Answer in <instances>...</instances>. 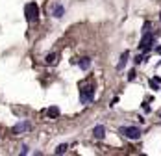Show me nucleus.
<instances>
[{
  "label": "nucleus",
  "instance_id": "nucleus-1",
  "mask_svg": "<svg viewBox=\"0 0 161 156\" xmlns=\"http://www.w3.org/2000/svg\"><path fill=\"white\" fill-rule=\"evenodd\" d=\"M24 13H26V21H28V22H35V21L39 19V8H37V4H35V2L26 4Z\"/></svg>",
  "mask_w": 161,
  "mask_h": 156
},
{
  "label": "nucleus",
  "instance_id": "nucleus-2",
  "mask_svg": "<svg viewBox=\"0 0 161 156\" xmlns=\"http://www.w3.org/2000/svg\"><path fill=\"white\" fill-rule=\"evenodd\" d=\"M93 99H94V87L93 85H85V87L80 89V102L82 104L93 102Z\"/></svg>",
  "mask_w": 161,
  "mask_h": 156
},
{
  "label": "nucleus",
  "instance_id": "nucleus-3",
  "mask_svg": "<svg viewBox=\"0 0 161 156\" xmlns=\"http://www.w3.org/2000/svg\"><path fill=\"white\" fill-rule=\"evenodd\" d=\"M119 132L128 139H139L141 138V128H137V127H122Z\"/></svg>",
  "mask_w": 161,
  "mask_h": 156
},
{
  "label": "nucleus",
  "instance_id": "nucleus-4",
  "mask_svg": "<svg viewBox=\"0 0 161 156\" xmlns=\"http://www.w3.org/2000/svg\"><path fill=\"white\" fill-rule=\"evenodd\" d=\"M152 39H154V34L146 32V34L143 36V39H141V43H139V48L143 50V52H148V50H150V45H152Z\"/></svg>",
  "mask_w": 161,
  "mask_h": 156
},
{
  "label": "nucleus",
  "instance_id": "nucleus-5",
  "mask_svg": "<svg viewBox=\"0 0 161 156\" xmlns=\"http://www.w3.org/2000/svg\"><path fill=\"white\" fill-rule=\"evenodd\" d=\"M30 128H32V125H30L28 121H21V123H17V125L13 127L11 132H13L15 136H19V134H22V132H28Z\"/></svg>",
  "mask_w": 161,
  "mask_h": 156
},
{
  "label": "nucleus",
  "instance_id": "nucleus-6",
  "mask_svg": "<svg viewBox=\"0 0 161 156\" xmlns=\"http://www.w3.org/2000/svg\"><path fill=\"white\" fill-rule=\"evenodd\" d=\"M93 136L96 139H104V136H105V128L102 127V125H96L94 127V130H93Z\"/></svg>",
  "mask_w": 161,
  "mask_h": 156
},
{
  "label": "nucleus",
  "instance_id": "nucleus-7",
  "mask_svg": "<svg viewBox=\"0 0 161 156\" xmlns=\"http://www.w3.org/2000/svg\"><path fill=\"white\" fill-rule=\"evenodd\" d=\"M78 65H80V69H82V71H87L89 67H91V58H82L78 62Z\"/></svg>",
  "mask_w": 161,
  "mask_h": 156
},
{
  "label": "nucleus",
  "instance_id": "nucleus-8",
  "mask_svg": "<svg viewBox=\"0 0 161 156\" xmlns=\"http://www.w3.org/2000/svg\"><path fill=\"white\" fill-rule=\"evenodd\" d=\"M128 58H130V52H128V50H124V52H122V56H120V62H119V65H117V69H119V71L124 67V65H126Z\"/></svg>",
  "mask_w": 161,
  "mask_h": 156
},
{
  "label": "nucleus",
  "instance_id": "nucleus-9",
  "mask_svg": "<svg viewBox=\"0 0 161 156\" xmlns=\"http://www.w3.org/2000/svg\"><path fill=\"white\" fill-rule=\"evenodd\" d=\"M46 113H48L50 119H56V117H59V108H58V106H50V108L46 110Z\"/></svg>",
  "mask_w": 161,
  "mask_h": 156
},
{
  "label": "nucleus",
  "instance_id": "nucleus-10",
  "mask_svg": "<svg viewBox=\"0 0 161 156\" xmlns=\"http://www.w3.org/2000/svg\"><path fill=\"white\" fill-rule=\"evenodd\" d=\"M63 13H65V8H63V6H56V8H54V11H52V15H54L56 19L63 17Z\"/></svg>",
  "mask_w": 161,
  "mask_h": 156
},
{
  "label": "nucleus",
  "instance_id": "nucleus-11",
  "mask_svg": "<svg viewBox=\"0 0 161 156\" xmlns=\"http://www.w3.org/2000/svg\"><path fill=\"white\" fill-rule=\"evenodd\" d=\"M56 58H58V54H54V52H52V54H48V56L44 58V62H46L48 65H54V63H56Z\"/></svg>",
  "mask_w": 161,
  "mask_h": 156
},
{
  "label": "nucleus",
  "instance_id": "nucleus-12",
  "mask_svg": "<svg viewBox=\"0 0 161 156\" xmlns=\"http://www.w3.org/2000/svg\"><path fill=\"white\" fill-rule=\"evenodd\" d=\"M67 149H69V145H67V143H61V145H58V149H56V154H65V153H67Z\"/></svg>",
  "mask_w": 161,
  "mask_h": 156
},
{
  "label": "nucleus",
  "instance_id": "nucleus-13",
  "mask_svg": "<svg viewBox=\"0 0 161 156\" xmlns=\"http://www.w3.org/2000/svg\"><path fill=\"white\" fill-rule=\"evenodd\" d=\"M150 87H152L154 91H155V89H159V82H155V80L152 78V80H150Z\"/></svg>",
  "mask_w": 161,
  "mask_h": 156
},
{
  "label": "nucleus",
  "instance_id": "nucleus-14",
  "mask_svg": "<svg viewBox=\"0 0 161 156\" xmlns=\"http://www.w3.org/2000/svg\"><path fill=\"white\" fill-rule=\"evenodd\" d=\"M133 62H135V63L139 65L141 62H143V56H141V54H137V56H135V59H133Z\"/></svg>",
  "mask_w": 161,
  "mask_h": 156
},
{
  "label": "nucleus",
  "instance_id": "nucleus-15",
  "mask_svg": "<svg viewBox=\"0 0 161 156\" xmlns=\"http://www.w3.org/2000/svg\"><path fill=\"white\" fill-rule=\"evenodd\" d=\"M128 80H135V71H130L128 73Z\"/></svg>",
  "mask_w": 161,
  "mask_h": 156
},
{
  "label": "nucleus",
  "instance_id": "nucleus-16",
  "mask_svg": "<svg viewBox=\"0 0 161 156\" xmlns=\"http://www.w3.org/2000/svg\"><path fill=\"white\" fill-rule=\"evenodd\" d=\"M143 110H144V112H150V106H148L146 102H143Z\"/></svg>",
  "mask_w": 161,
  "mask_h": 156
},
{
  "label": "nucleus",
  "instance_id": "nucleus-17",
  "mask_svg": "<svg viewBox=\"0 0 161 156\" xmlns=\"http://www.w3.org/2000/svg\"><path fill=\"white\" fill-rule=\"evenodd\" d=\"M28 153V147H26V145H22V150H21V154H26Z\"/></svg>",
  "mask_w": 161,
  "mask_h": 156
},
{
  "label": "nucleus",
  "instance_id": "nucleus-18",
  "mask_svg": "<svg viewBox=\"0 0 161 156\" xmlns=\"http://www.w3.org/2000/svg\"><path fill=\"white\" fill-rule=\"evenodd\" d=\"M155 52H158V54H161V45H159L158 48H155Z\"/></svg>",
  "mask_w": 161,
  "mask_h": 156
}]
</instances>
